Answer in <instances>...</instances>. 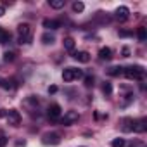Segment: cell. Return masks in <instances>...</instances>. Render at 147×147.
Segmentation results:
<instances>
[{
	"label": "cell",
	"instance_id": "obj_1",
	"mask_svg": "<svg viewBox=\"0 0 147 147\" xmlns=\"http://www.w3.org/2000/svg\"><path fill=\"white\" fill-rule=\"evenodd\" d=\"M144 73H145V69L142 66H128V67H125V76L128 80H142Z\"/></svg>",
	"mask_w": 147,
	"mask_h": 147
},
{
	"label": "cell",
	"instance_id": "obj_2",
	"mask_svg": "<svg viewBox=\"0 0 147 147\" xmlns=\"http://www.w3.org/2000/svg\"><path fill=\"white\" fill-rule=\"evenodd\" d=\"M18 33H19V43H30V40H31V26L28 23L19 24Z\"/></svg>",
	"mask_w": 147,
	"mask_h": 147
},
{
	"label": "cell",
	"instance_id": "obj_3",
	"mask_svg": "<svg viewBox=\"0 0 147 147\" xmlns=\"http://www.w3.org/2000/svg\"><path fill=\"white\" fill-rule=\"evenodd\" d=\"M83 76L82 69H76V67H66L62 71V80L64 82H73V80H78Z\"/></svg>",
	"mask_w": 147,
	"mask_h": 147
},
{
	"label": "cell",
	"instance_id": "obj_4",
	"mask_svg": "<svg viewBox=\"0 0 147 147\" xmlns=\"http://www.w3.org/2000/svg\"><path fill=\"white\" fill-rule=\"evenodd\" d=\"M78 118H80V114H78V111H67L64 116H62V119H61V123L62 125H73L75 121H78Z\"/></svg>",
	"mask_w": 147,
	"mask_h": 147
},
{
	"label": "cell",
	"instance_id": "obj_5",
	"mask_svg": "<svg viewBox=\"0 0 147 147\" xmlns=\"http://www.w3.org/2000/svg\"><path fill=\"white\" fill-rule=\"evenodd\" d=\"M145 130H147V119H145V118H142V119H138V121H133L131 131H135V133H144Z\"/></svg>",
	"mask_w": 147,
	"mask_h": 147
},
{
	"label": "cell",
	"instance_id": "obj_6",
	"mask_svg": "<svg viewBox=\"0 0 147 147\" xmlns=\"http://www.w3.org/2000/svg\"><path fill=\"white\" fill-rule=\"evenodd\" d=\"M7 121H9V125H14V126H18L19 123H21V114L18 113V111H9L7 113Z\"/></svg>",
	"mask_w": 147,
	"mask_h": 147
},
{
	"label": "cell",
	"instance_id": "obj_7",
	"mask_svg": "<svg viewBox=\"0 0 147 147\" xmlns=\"http://www.w3.org/2000/svg\"><path fill=\"white\" fill-rule=\"evenodd\" d=\"M47 114H49L50 119H57V118L61 116V106H59V104H52V106H49Z\"/></svg>",
	"mask_w": 147,
	"mask_h": 147
},
{
	"label": "cell",
	"instance_id": "obj_8",
	"mask_svg": "<svg viewBox=\"0 0 147 147\" xmlns=\"http://www.w3.org/2000/svg\"><path fill=\"white\" fill-rule=\"evenodd\" d=\"M128 16H130V9H128V7L121 5V7H118V9H116V18H118L119 21H126V19H128Z\"/></svg>",
	"mask_w": 147,
	"mask_h": 147
},
{
	"label": "cell",
	"instance_id": "obj_9",
	"mask_svg": "<svg viewBox=\"0 0 147 147\" xmlns=\"http://www.w3.org/2000/svg\"><path fill=\"white\" fill-rule=\"evenodd\" d=\"M73 57H75L78 62H83V64H87V62L90 61V54H88V52H85V50L75 52V54H73Z\"/></svg>",
	"mask_w": 147,
	"mask_h": 147
},
{
	"label": "cell",
	"instance_id": "obj_10",
	"mask_svg": "<svg viewBox=\"0 0 147 147\" xmlns=\"http://www.w3.org/2000/svg\"><path fill=\"white\" fill-rule=\"evenodd\" d=\"M61 142V137L57 133H47L43 137V144H52V145H57Z\"/></svg>",
	"mask_w": 147,
	"mask_h": 147
},
{
	"label": "cell",
	"instance_id": "obj_11",
	"mask_svg": "<svg viewBox=\"0 0 147 147\" xmlns=\"http://www.w3.org/2000/svg\"><path fill=\"white\" fill-rule=\"evenodd\" d=\"M113 57V50L109 49V47H102L100 50H99V59L100 61H109Z\"/></svg>",
	"mask_w": 147,
	"mask_h": 147
},
{
	"label": "cell",
	"instance_id": "obj_12",
	"mask_svg": "<svg viewBox=\"0 0 147 147\" xmlns=\"http://www.w3.org/2000/svg\"><path fill=\"white\" fill-rule=\"evenodd\" d=\"M43 26L49 28V30H57V28H61V23L55 21V19H45L43 21Z\"/></svg>",
	"mask_w": 147,
	"mask_h": 147
},
{
	"label": "cell",
	"instance_id": "obj_13",
	"mask_svg": "<svg viewBox=\"0 0 147 147\" xmlns=\"http://www.w3.org/2000/svg\"><path fill=\"white\" fill-rule=\"evenodd\" d=\"M131 128H133V119L131 118H125L121 121V130L123 131H131Z\"/></svg>",
	"mask_w": 147,
	"mask_h": 147
},
{
	"label": "cell",
	"instance_id": "obj_14",
	"mask_svg": "<svg viewBox=\"0 0 147 147\" xmlns=\"http://www.w3.org/2000/svg\"><path fill=\"white\" fill-rule=\"evenodd\" d=\"M106 73H107L109 76H119L121 73H123V67H121V66H113V67H109Z\"/></svg>",
	"mask_w": 147,
	"mask_h": 147
},
{
	"label": "cell",
	"instance_id": "obj_15",
	"mask_svg": "<svg viewBox=\"0 0 147 147\" xmlns=\"http://www.w3.org/2000/svg\"><path fill=\"white\" fill-rule=\"evenodd\" d=\"M7 42H11V33L0 28V43H7Z\"/></svg>",
	"mask_w": 147,
	"mask_h": 147
},
{
	"label": "cell",
	"instance_id": "obj_16",
	"mask_svg": "<svg viewBox=\"0 0 147 147\" xmlns=\"http://www.w3.org/2000/svg\"><path fill=\"white\" fill-rule=\"evenodd\" d=\"M42 42H43L45 45H50V43L55 42V36L50 35V33H43V35H42Z\"/></svg>",
	"mask_w": 147,
	"mask_h": 147
},
{
	"label": "cell",
	"instance_id": "obj_17",
	"mask_svg": "<svg viewBox=\"0 0 147 147\" xmlns=\"http://www.w3.org/2000/svg\"><path fill=\"white\" fill-rule=\"evenodd\" d=\"M62 43H64V49H66V50H69V52H71L73 49H75V40H73L71 36L64 38V42H62Z\"/></svg>",
	"mask_w": 147,
	"mask_h": 147
},
{
	"label": "cell",
	"instance_id": "obj_18",
	"mask_svg": "<svg viewBox=\"0 0 147 147\" xmlns=\"http://www.w3.org/2000/svg\"><path fill=\"white\" fill-rule=\"evenodd\" d=\"M0 87L5 88V90H14L16 88V85H12L11 80H0Z\"/></svg>",
	"mask_w": 147,
	"mask_h": 147
},
{
	"label": "cell",
	"instance_id": "obj_19",
	"mask_svg": "<svg viewBox=\"0 0 147 147\" xmlns=\"http://www.w3.org/2000/svg\"><path fill=\"white\" fill-rule=\"evenodd\" d=\"M50 7L52 9H62L64 7V0H50Z\"/></svg>",
	"mask_w": 147,
	"mask_h": 147
},
{
	"label": "cell",
	"instance_id": "obj_20",
	"mask_svg": "<svg viewBox=\"0 0 147 147\" xmlns=\"http://www.w3.org/2000/svg\"><path fill=\"white\" fill-rule=\"evenodd\" d=\"M137 36H138V40L140 42H145L147 40V31H145V28H138V31H137Z\"/></svg>",
	"mask_w": 147,
	"mask_h": 147
},
{
	"label": "cell",
	"instance_id": "obj_21",
	"mask_svg": "<svg viewBox=\"0 0 147 147\" xmlns=\"http://www.w3.org/2000/svg\"><path fill=\"white\" fill-rule=\"evenodd\" d=\"M125 145H126L125 138H114V140L111 142V147H125Z\"/></svg>",
	"mask_w": 147,
	"mask_h": 147
},
{
	"label": "cell",
	"instance_id": "obj_22",
	"mask_svg": "<svg viewBox=\"0 0 147 147\" xmlns=\"http://www.w3.org/2000/svg\"><path fill=\"white\" fill-rule=\"evenodd\" d=\"M83 9H85L83 2H75V4H73V11H75V12H83Z\"/></svg>",
	"mask_w": 147,
	"mask_h": 147
},
{
	"label": "cell",
	"instance_id": "obj_23",
	"mask_svg": "<svg viewBox=\"0 0 147 147\" xmlns=\"http://www.w3.org/2000/svg\"><path fill=\"white\" fill-rule=\"evenodd\" d=\"M102 92H104L106 95H111V92H113V87H111V83H104V85H102Z\"/></svg>",
	"mask_w": 147,
	"mask_h": 147
},
{
	"label": "cell",
	"instance_id": "obj_24",
	"mask_svg": "<svg viewBox=\"0 0 147 147\" xmlns=\"http://www.w3.org/2000/svg\"><path fill=\"white\" fill-rule=\"evenodd\" d=\"M4 61H5V62H12V61H14V54H12V52H5V54H4Z\"/></svg>",
	"mask_w": 147,
	"mask_h": 147
},
{
	"label": "cell",
	"instance_id": "obj_25",
	"mask_svg": "<svg viewBox=\"0 0 147 147\" xmlns=\"http://www.w3.org/2000/svg\"><path fill=\"white\" fill-rule=\"evenodd\" d=\"M94 82H95L94 76H85V85L87 87H94Z\"/></svg>",
	"mask_w": 147,
	"mask_h": 147
},
{
	"label": "cell",
	"instance_id": "obj_26",
	"mask_svg": "<svg viewBox=\"0 0 147 147\" xmlns=\"http://www.w3.org/2000/svg\"><path fill=\"white\" fill-rule=\"evenodd\" d=\"M5 144H7V138H5V137H2V135H0V147H4Z\"/></svg>",
	"mask_w": 147,
	"mask_h": 147
},
{
	"label": "cell",
	"instance_id": "obj_27",
	"mask_svg": "<svg viewBox=\"0 0 147 147\" xmlns=\"http://www.w3.org/2000/svg\"><path fill=\"white\" fill-rule=\"evenodd\" d=\"M123 55H125V57L130 55V49H128V47H123Z\"/></svg>",
	"mask_w": 147,
	"mask_h": 147
},
{
	"label": "cell",
	"instance_id": "obj_28",
	"mask_svg": "<svg viewBox=\"0 0 147 147\" xmlns=\"http://www.w3.org/2000/svg\"><path fill=\"white\" fill-rule=\"evenodd\" d=\"M55 92H57V87H55V85L49 87V94H55Z\"/></svg>",
	"mask_w": 147,
	"mask_h": 147
},
{
	"label": "cell",
	"instance_id": "obj_29",
	"mask_svg": "<svg viewBox=\"0 0 147 147\" xmlns=\"http://www.w3.org/2000/svg\"><path fill=\"white\" fill-rule=\"evenodd\" d=\"M119 36H131L130 31H119Z\"/></svg>",
	"mask_w": 147,
	"mask_h": 147
},
{
	"label": "cell",
	"instance_id": "obj_30",
	"mask_svg": "<svg viewBox=\"0 0 147 147\" xmlns=\"http://www.w3.org/2000/svg\"><path fill=\"white\" fill-rule=\"evenodd\" d=\"M5 14V7H2V5H0V18H2Z\"/></svg>",
	"mask_w": 147,
	"mask_h": 147
}]
</instances>
